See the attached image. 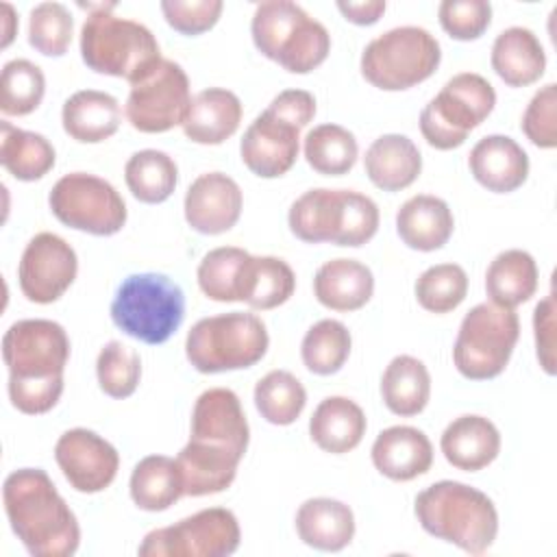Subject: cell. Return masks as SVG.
<instances>
[{"label":"cell","instance_id":"19","mask_svg":"<svg viewBox=\"0 0 557 557\" xmlns=\"http://www.w3.org/2000/svg\"><path fill=\"white\" fill-rule=\"evenodd\" d=\"M244 207L239 185L224 172L200 174L185 194V220L202 235H220L231 231Z\"/></svg>","mask_w":557,"mask_h":557},{"label":"cell","instance_id":"6","mask_svg":"<svg viewBox=\"0 0 557 557\" xmlns=\"http://www.w3.org/2000/svg\"><path fill=\"white\" fill-rule=\"evenodd\" d=\"M287 224L300 242L359 248L379 231V207L352 189L318 187L292 202Z\"/></svg>","mask_w":557,"mask_h":557},{"label":"cell","instance_id":"21","mask_svg":"<svg viewBox=\"0 0 557 557\" xmlns=\"http://www.w3.org/2000/svg\"><path fill=\"white\" fill-rule=\"evenodd\" d=\"M370 457L383 476L392 481H411L429 472L433 463V446L420 429L396 424L376 435Z\"/></svg>","mask_w":557,"mask_h":557},{"label":"cell","instance_id":"18","mask_svg":"<svg viewBox=\"0 0 557 557\" xmlns=\"http://www.w3.org/2000/svg\"><path fill=\"white\" fill-rule=\"evenodd\" d=\"M300 126L268 107L246 128L239 141L244 165L261 176L276 178L292 170L298 159Z\"/></svg>","mask_w":557,"mask_h":557},{"label":"cell","instance_id":"11","mask_svg":"<svg viewBox=\"0 0 557 557\" xmlns=\"http://www.w3.org/2000/svg\"><path fill=\"white\" fill-rule=\"evenodd\" d=\"M520 337L518 313L496 302H479L461 324L453 346V361L461 376L470 381H487L498 376Z\"/></svg>","mask_w":557,"mask_h":557},{"label":"cell","instance_id":"3","mask_svg":"<svg viewBox=\"0 0 557 557\" xmlns=\"http://www.w3.org/2000/svg\"><path fill=\"white\" fill-rule=\"evenodd\" d=\"M11 531L35 557H70L78 550L81 527L41 468L13 470L2 483Z\"/></svg>","mask_w":557,"mask_h":557},{"label":"cell","instance_id":"10","mask_svg":"<svg viewBox=\"0 0 557 557\" xmlns=\"http://www.w3.org/2000/svg\"><path fill=\"white\" fill-rule=\"evenodd\" d=\"M440 61V41L426 28L396 26L366 46L359 65L372 87L403 91L433 76Z\"/></svg>","mask_w":557,"mask_h":557},{"label":"cell","instance_id":"29","mask_svg":"<svg viewBox=\"0 0 557 557\" xmlns=\"http://www.w3.org/2000/svg\"><path fill=\"white\" fill-rule=\"evenodd\" d=\"M368 420L363 409L346 396L320 400L309 418V435L318 448L331 455H344L357 448L366 435Z\"/></svg>","mask_w":557,"mask_h":557},{"label":"cell","instance_id":"35","mask_svg":"<svg viewBox=\"0 0 557 557\" xmlns=\"http://www.w3.org/2000/svg\"><path fill=\"white\" fill-rule=\"evenodd\" d=\"M296 289V274L287 261L278 257H255L250 255L246 270L239 302H246L252 309H274L285 305Z\"/></svg>","mask_w":557,"mask_h":557},{"label":"cell","instance_id":"12","mask_svg":"<svg viewBox=\"0 0 557 557\" xmlns=\"http://www.w3.org/2000/svg\"><path fill=\"white\" fill-rule=\"evenodd\" d=\"M496 104V91L487 78L474 72L455 74L420 113V133L437 150L459 148Z\"/></svg>","mask_w":557,"mask_h":557},{"label":"cell","instance_id":"38","mask_svg":"<svg viewBox=\"0 0 557 557\" xmlns=\"http://www.w3.org/2000/svg\"><path fill=\"white\" fill-rule=\"evenodd\" d=\"M248 259L250 252L237 246L209 250L196 272L200 292L215 302H239Z\"/></svg>","mask_w":557,"mask_h":557},{"label":"cell","instance_id":"26","mask_svg":"<svg viewBox=\"0 0 557 557\" xmlns=\"http://www.w3.org/2000/svg\"><path fill=\"white\" fill-rule=\"evenodd\" d=\"M313 294L331 311H357L374 294L372 270L357 259H331L318 268Z\"/></svg>","mask_w":557,"mask_h":557},{"label":"cell","instance_id":"42","mask_svg":"<svg viewBox=\"0 0 557 557\" xmlns=\"http://www.w3.org/2000/svg\"><path fill=\"white\" fill-rule=\"evenodd\" d=\"M416 300L431 313L457 309L468 294V274L459 263H437L426 268L416 281Z\"/></svg>","mask_w":557,"mask_h":557},{"label":"cell","instance_id":"48","mask_svg":"<svg viewBox=\"0 0 557 557\" xmlns=\"http://www.w3.org/2000/svg\"><path fill=\"white\" fill-rule=\"evenodd\" d=\"M535 355L546 374H555V294L548 292L533 311Z\"/></svg>","mask_w":557,"mask_h":557},{"label":"cell","instance_id":"32","mask_svg":"<svg viewBox=\"0 0 557 557\" xmlns=\"http://www.w3.org/2000/svg\"><path fill=\"white\" fill-rule=\"evenodd\" d=\"M381 396L385 407L403 418L424 411L431 396V374L426 366L411 357H394L381 376Z\"/></svg>","mask_w":557,"mask_h":557},{"label":"cell","instance_id":"2","mask_svg":"<svg viewBox=\"0 0 557 557\" xmlns=\"http://www.w3.org/2000/svg\"><path fill=\"white\" fill-rule=\"evenodd\" d=\"M2 359L9 368V398L17 411L39 416L59 403L70 359V337L59 322H13L2 335Z\"/></svg>","mask_w":557,"mask_h":557},{"label":"cell","instance_id":"20","mask_svg":"<svg viewBox=\"0 0 557 557\" xmlns=\"http://www.w3.org/2000/svg\"><path fill=\"white\" fill-rule=\"evenodd\" d=\"M468 165L479 185L494 194H509L524 185L529 176V157L524 148L507 135H487L479 139Z\"/></svg>","mask_w":557,"mask_h":557},{"label":"cell","instance_id":"37","mask_svg":"<svg viewBox=\"0 0 557 557\" xmlns=\"http://www.w3.org/2000/svg\"><path fill=\"white\" fill-rule=\"evenodd\" d=\"M307 163L324 176L348 174L359 157L355 135L339 124L313 126L302 144Z\"/></svg>","mask_w":557,"mask_h":557},{"label":"cell","instance_id":"45","mask_svg":"<svg viewBox=\"0 0 557 557\" xmlns=\"http://www.w3.org/2000/svg\"><path fill=\"white\" fill-rule=\"evenodd\" d=\"M437 17L453 39L474 41L492 22V4L485 0H444L437 7Z\"/></svg>","mask_w":557,"mask_h":557},{"label":"cell","instance_id":"16","mask_svg":"<svg viewBox=\"0 0 557 557\" xmlns=\"http://www.w3.org/2000/svg\"><path fill=\"white\" fill-rule=\"evenodd\" d=\"M78 272L74 248L54 233H37L24 248L17 265V283L22 294L37 305L59 300Z\"/></svg>","mask_w":557,"mask_h":557},{"label":"cell","instance_id":"24","mask_svg":"<svg viewBox=\"0 0 557 557\" xmlns=\"http://www.w3.org/2000/svg\"><path fill=\"white\" fill-rule=\"evenodd\" d=\"M453 228L455 218L448 202L431 194L411 196L396 213L398 237L411 250H440L450 239Z\"/></svg>","mask_w":557,"mask_h":557},{"label":"cell","instance_id":"50","mask_svg":"<svg viewBox=\"0 0 557 557\" xmlns=\"http://www.w3.org/2000/svg\"><path fill=\"white\" fill-rule=\"evenodd\" d=\"M385 2L383 0H366V2H337L339 13L357 24V26H370L376 24L381 20V15L385 13Z\"/></svg>","mask_w":557,"mask_h":557},{"label":"cell","instance_id":"1","mask_svg":"<svg viewBox=\"0 0 557 557\" xmlns=\"http://www.w3.org/2000/svg\"><path fill=\"white\" fill-rule=\"evenodd\" d=\"M250 429L239 396L228 387L205 389L191 411V435L176 463L185 496H207L231 487L246 455Z\"/></svg>","mask_w":557,"mask_h":557},{"label":"cell","instance_id":"41","mask_svg":"<svg viewBox=\"0 0 557 557\" xmlns=\"http://www.w3.org/2000/svg\"><path fill=\"white\" fill-rule=\"evenodd\" d=\"M46 94V76L28 59L7 61L0 76V111L4 115L33 113Z\"/></svg>","mask_w":557,"mask_h":557},{"label":"cell","instance_id":"28","mask_svg":"<svg viewBox=\"0 0 557 557\" xmlns=\"http://www.w3.org/2000/svg\"><path fill=\"white\" fill-rule=\"evenodd\" d=\"M490 61L492 70L509 87L533 85L546 70V52L537 35L524 26H511L498 33Z\"/></svg>","mask_w":557,"mask_h":557},{"label":"cell","instance_id":"51","mask_svg":"<svg viewBox=\"0 0 557 557\" xmlns=\"http://www.w3.org/2000/svg\"><path fill=\"white\" fill-rule=\"evenodd\" d=\"M17 30V17L9 2H2V48H7Z\"/></svg>","mask_w":557,"mask_h":557},{"label":"cell","instance_id":"9","mask_svg":"<svg viewBox=\"0 0 557 557\" xmlns=\"http://www.w3.org/2000/svg\"><path fill=\"white\" fill-rule=\"evenodd\" d=\"M268 331L259 315L228 311L198 320L185 339L187 361L202 374L244 370L268 352Z\"/></svg>","mask_w":557,"mask_h":557},{"label":"cell","instance_id":"47","mask_svg":"<svg viewBox=\"0 0 557 557\" xmlns=\"http://www.w3.org/2000/svg\"><path fill=\"white\" fill-rule=\"evenodd\" d=\"M222 0H163L161 13L165 22L181 35H200L211 30L222 15Z\"/></svg>","mask_w":557,"mask_h":557},{"label":"cell","instance_id":"17","mask_svg":"<svg viewBox=\"0 0 557 557\" xmlns=\"http://www.w3.org/2000/svg\"><path fill=\"white\" fill-rule=\"evenodd\" d=\"M54 459L65 481L81 494H96L107 490L120 468V455L115 446L83 426L65 431L57 440Z\"/></svg>","mask_w":557,"mask_h":557},{"label":"cell","instance_id":"40","mask_svg":"<svg viewBox=\"0 0 557 557\" xmlns=\"http://www.w3.org/2000/svg\"><path fill=\"white\" fill-rule=\"evenodd\" d=\"M305 405L307 392L287 370H272L255 385V407L270 424L287 426L296 422Z\"/></svg>","mask_w":557,"mask_h":557},{"label":"cell","instance_id":"31","mask_svg":"<svg viewBox=\"0 0 557 557\" xmlns=\"http://www.w3.org/2000/svg\"><path fill=\"white\" fill-rule=\"evenodd\" d=\"M537 263L520 248L498 252L485 272V292L500 307H518L537 292Z\"/></svg>","mask_w":557,"mask_h":557},{"label":"cell","instance_id":"30","mask_svg":"<svg viewBox=\"0 0 557 557\" xmlns=\"http://www.w3.org/2000/svg\"><path fill=\"white\" fill-rule=\"evenodd\" d=\"M61 122L72 139L81 144H100L113 137L120 128V102L107 91L81 89L63 102Z\"/></svg>","mask_w":557,"mask_h":557},{"label":"cell","instance_id":"49","mask_svg":"<svg viewBox=\"0 0 557 557\" xmlns=\"http://www.w3.org/2000/svg\"><path fill=\"white\" fill-rule=\"evenodd\" d=\"M268 107H272L300 128L307 126L315 115V98L305 89H285L274 96Z\"/></svg>","mask_w":557,"mask_h":557},{"label":"cell","instance_id":"34","mask_svg":"<svg viewBox=\"0 0 557 557\" xmlns=\"http://www.w3.org/2000/svg\"><path fill=\"white\" fill-rule=\"evenodd\" d=\"M54 148L44 135L0 122V163L13 178L39 181L54 168Z\"/></svg>","mask_w":557,"mask_h":557},{"label":"cell","instance_id":"25","mask_svg":"<svg viewBox=\"0 0 557 557\" xmlns=\"http://www.w3.org/2000/svg\"><path fill=\"white\" fill-rule=\"evenodd\" d=\"M363 168L374 187L383 191H400L420 176L422 154L407 135L387 133L368 146Z\"/></svg>","mask_w":557,"mask_h":557},{"label":"cell","instance_id":"39","mask_svg":"<svg viewBox=\"0 0 557 557\" xmlns=\"http://www.w3.org/2000/svg\"><path fill=\"white\" fill-rule=\"evenodd\" d=\"M352 337L339 320H320L302 337L300 357L309 372L329 376L342 370L350 355Z\"/></svg>","mask_w":557,"mask_h":557},{"label":"cell","instance_id":"33","mask_svg":"<svg viewBox=\"0 0 557 557\" xmlns=\"http://www.w3.org/2000/svg\"><path fill=\"white\" fill-rule=\"evenodd\" d=\"M128 490L133 503L144 511H165L185 496L181 468L168 455L144 457L131 472Z\"/></svg>","mask_w":557,"mask_h":557},{"label":"cell","instance_id":"44","mask_svg":"<svg viewBox=\"0 0 557 557\" xmlns=\"http://www.w3.org/2000/svg\"><path fill=\"white\" fill-rule=\"evenodd\" d=\"M74 20L65 4L41 2L30 9L28 44L44 57H63L72 44Z\"/></svg>","mask_w":557,"mask_h":557},{"label":"cell","instance_id":"5","mask_svg":"<svg viewBox=\"0 0 557 557\" xmlns=\"http://www.w3.org/2000/svg\"><path fill=\"white\" fill-rule=\"evenodd\" d=\"M420 527L470 555L485 553L498 535V511L492 498L459 481H437L413 503Z\"/></svg>","mask_w":557,"mask_h":557},{"label":"cell","instance_id":"14","mask_svg":"<svg viewBox=\"0 0 557 557\" xmlns=\"http://www.w3.org/2000/svg\"><path fill=\"white\" fill-rule=\"evenodd\" d=\"M242 531L226 507L200 509L170 527L146 533L137 553L141 557H226L239 548Z\"/></svg>","mask_w":557,"mask_h":557},{"label":"cell","instance_id":"22","mask_svg":"<svg viewBox=\"0 0 557 557\" xmlns=\"http://www.w3.org/2000/svg\"><path fill=\"white\" fill-rule=\"evenodd\" d=\"M446 461L463 472L487 468L500 453V433L492 420L476 413L455 418L440 437Z\"/></svg>","mask_w":557,"mask_h":557},{"label":"cell","instance_id":"23","mask_svg":"<svg viewBox=\"0 0 557 557\" xmlns=\"http://www.w3.org/2000/svg\"><path fill=\"white\" fill-rule=\"evenodd\" d=\"M242 115L244 109L237 94L224 87H209L191 98L183 133L189 141L218 146L237 133Z\"/></svg>","mask_w":557,"mask_h":557},{"label":"cell","instance_id":"46","mask_svg":"<svg viewBox=\"0 0 557 557\" xmlns=\"http://www.w3.org/2000/svg\"><path fill=\"white\" fill-rule=\"evenodd\" d=\"M555 117H557V85L548 83L542 89H537L529 100L522 113L520 128L531 144H535L537 148L550 150L557 146Z\"/></svg>","mask_w":557,"mask_h":557},{"label":"cell","instance_id":"43","mask_svg":"<svg viewBox=\"0 0 557 557\" xmlns=\"http://www.w3.org/2000/svg\"><path fill=\"white\" fill-rule=\"evenodd\" d=\"M96 376L100 389L111 398H128L141 379L139 352L117 339L104 344L96 359Z\"/></svg>","mask_w":557,"mask_h":557},{"label":"cell","instance_id":"15","mask_svg":"<svg viewBox=\"0 0 557 557\" xmlns=\"http://www.w3.org/2000/svg\"><path fill=\"white\" fill-rule=\"evenodd\" d=\"M189 104L191 94L185 70L170 59H161L146 78L131 85L124 113L139 133H165L178 124L183 126Z\"/></svg>","mask_w":557,"mask_h":557},{"label":"cell","instance_id":"4","mask_svg":"<svg viewBox=\"0 0 557 557\" xmlns=\"http://www.w3.org/2000/svg\"><path fill=\"white\" fill-rule=\"evenodd\" d=\"M78 7L89 11L81 28V57L89 70L135 85L161 63V48L152 30L135 20L113 15L115 2H81Z\"/></svg>","mask_w":557,"mask_h":557},{"label":"cell","instance_id":"7","mask_svg":"<svg viewBox=\"0 0 557 557\" xmlns=\"http://www.w3.org/2000/svg\"><path fill=\"white\" fill-rule=\"evenodd\" d=\"M250 35L263 57L292 74H309L331 52V35L324 24L289 0L257 4Z\"/></svg>","mask_w":557,"mask_h":557},{"label":"cell","instance_id":"36","mask_svg":"<svg viewBox=\"0 0 557 557\" xmlns=\"http://www.w3.org/2000/svg\"><path fill=\"white\" fill-rule=\"evenodd\" d=\"M124 181L128 191L146 205L165 202L178 183V168L174 159L154 148L131 154L124 165Z\"/></svg>","mask_w":557,"mask_h":557},{"label":"cell","instance_id":"13","mask_svg":"<svg viewBox=\"0 0 557 557\" xmlns=\"http://www.w3.org/2000/svg\"><path fill=\"white\" fill-rule=\"evenodd\" d=\"M54 218L76 231L107 237L126 224V202L120 191L104 178L87 172L61 176L48 196Z\"/></svg>","mask_w":557,"mask_h":557},{"label":"cell","instance_id":"27","mask_svg":"<svg viewBox=\"0 0 557 557\" xmlns=\"http://www.w3.org/2000/svg\"><path fill=\"white\" fill-rule=\"evenodd\" d=\"M296 533L315 550L337 553L355 537L352 509L337 498H309L296 511Z\"/></svg>","mask_w":557,"mask_h":557},{"label":"cell","instance_id":"8","mask_svg":"<svg viewBox=\"0 0 557 557\" xmlns=\"http://www.w3.org/2000/svg\"><path fill=\"white\" fill-rule=\"evenodd\" d=\"M185 318V294L159 272L126 276L111 300L113 324L133 339L157 346L168 342Z\"/></svg>","mask_w":557,"mask_h":557}]
</instances>
